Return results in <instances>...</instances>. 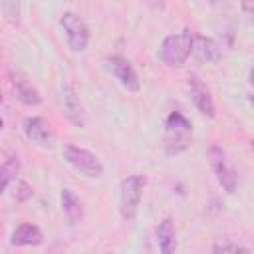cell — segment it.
I'll list each match as a JSON object with an SVG mask.
<instances>
[{
  "mask_svg": "<svg viewBox=\"0 0 254 254\" xmlns=\"http://www.w3.org/2000/svg\"><path fill=\"white\" fill-rule=\"evenodd\" d=\"M192 52V36L189 30H183L179 34L167 36L159 48V58L167 65H181Z\"/></svg>",
  "mask_w": 254,
  "mask_h": 254,
  "instance_id": "6da1fadb",
  "label": "cell"
},
{
  "mask_svg": "<svg viewBox=\"0 0 254 254\" xmlns=\"http://www.w3.org/2000/svg\"><path fill=\"white\" fill-rule=\"evenodd\" d=\"M165 147H167V153H179L183 149L189 147V141H190V133H192V125L190 121L181 115V113H171L167 117V123H165Z\"/></svg>",
  "mask_w": 254,
  "mask_h": 254,
  "instance_id": "7a4b0ae2",
  "label": "cell"
},
{
  "mask_svg": "<svg viewBox=\"0 0 254 254\" xmlns=\"http://www.w3.org/2000/svg\"><path fill=\"white\" fill-rule=\"evenodd\" d=\"M64 157H65V161H67L75 171H79V173L85 175V177L97 179V177L103 175V165H101V161H99L91 151H87V149H81V147H75V145H67V147L64 149Z\"/></svg>",
  "mask_w": 254,
  "mask_h": 254,
  "instance_id": "3957f363",
  "label": "cell"
},
{
  "mask_svg": "<svg viewBox=\"0 0 254 254\" xmlns=\"http://www.w3.org/2000/svg\"><path fill=\"white\" fill-rule=\"evenodd\" d=\"M143 192V179L139 175H131L123 179L119 189V212L123 218H133L137 214Z\"/></svg>",
  "mask_w": 254,
  "mask_h": 254,
  "instance_id": "277c9868",
  "label": "cell"
},
{
  "mask_svg": "<svg viewBox=\"0 0 254 254\" xmlns=\"http://www.w3.org/2000/svg\"><path fill=\"white\" fill-rule=\"evenodd\" d=\"M64 32H65V38H67V44L73 52H81L87 48V42H89V28L87 24L73 12H65L60 20Z\"/></svg>",
  "mask_w": 254,
  "mask_h": 254,
  "instance_id": "5b68a950",
  "label": "cell"
},
{
  "mask_svg": "<svg viewBox=\"0 0 254 254\" xmlns=\"http://www.w3.org/2000/svg\"><path fill=\"white\" fill-rule=\"evenodd\" d=\"M208 159H210V165H212V169H214V173H216V179H218V183L222 185V189H224L226 192H234V189H236V175H234V171L226 165V159H224L222 149L210 147V149H208Z\"/></svg>",
  "mask_w": 254,
  "mask_h": 254,
  "instance_id": "8992f818",
  "label": "cell"
},
{
  "mask_svg": "<svg viewBox=\"0 0 254 254\" xmlns=\"http://www.w3.org/2000/svg\"><path fill=\"white\" fill-rule=\"evenodd\" d=\"M109 67H111L113 75L119 79V83H121L127 91H139V87H141V85H139V77H137L133 65H131L125 58H121V56L109 58Z\"/></svg>",
  "mask_w": 254,
  "mask_h": 254,
  "instance_id": "52a82bcc",
  "label": "cell"
},
{
  "mask_svg": "<svg viewBox=\"0 0 254 254\" xmlns=\"http://www.w3.org/2000/svg\"><path fill=\"white\" fill-rule=\"evenodd\" d=\"M62 107H64L65 117H67L71 123L83 127L85 121H83V107H81V101H79V97L75 95L73 87L67 85V83L62 85Z\"/></svg>",
  "mask_w": 254,
  "mask_h": 254,
  "instance_id": "ba28073f",
  "label": "cell"
},
{
  "mask_svg": "<svg viewBox=\"0 0 254 254\" xmlns=\"http://www.w3.org/2000/svg\"><path fill=\"white\" fill-rule=\"evenodd\" d=\"M24 131H26V137L32 143L42 145V147L52 145V129L42 117H28L24 121Z\"/></svg>",
  "mask_w": 254,
  "mask_h": 254,
  "instance_id": "9c48e42d",
  "label": "cell"
},
{
  "mask_svg": "<svg viewBox=\"0 0 254 254\" xmlns=\"http://www.w3.org/2000/svg\"><path fill=\"white\" fill-rule=\"evenodd\" d=\"M189 87H190V97H192L196 109H198L202 115H206V117H214V101H212L210 91H208L196 77H190Z\"/></svg>",
  "mask_w": 254,
  "mask_h": 254,
  "instance_id": "30bf717a",
  "label": "cell"
},
{
  "mask_svg": "<svg viewBox=\"0 0 254 254\" xmlns=\"http://www.w3.org/2000/svg\"><path fill=\"white\" fill-rule=\"evenodd\" d=\"M62 210L67 218L69 224H77L83 216V206L81 200L75 196V192L71 189H64L62 190Z\"/></svg>",
  "mask_w": 254,
  "mask_h": 254,
  "instance_id": "8fae6325",
  "label": "cell"
},
{
  "mask_svg": "<svg viewBox=\"0 0 254 254\" xmlns=\"http://www.w3.org/2000/svg\"><path fill=\"white\" fill-rule=\"evenodd\" d=\"M12 85H14V91H16V97L22 101V103H26V105H38L40 101H42V97H40V93H38V89L24 77V75H20V73H16L14 75V79H12Z\"/></svg>",
  "mask_w": 254,
  "mask_h": 254,
  "instance_id": "7c38bea8",
  "label": "cell"
},
{
  "mask_svg": "<svg viewBox=\"0 0 254 254\" xmlns=\"http://www.w3.org/2000/svg\"><path fill=\"white\" fill-rule=\"evenodd\" d=\"M192 52L202 62H218L220 60V48H218V44L214 40H210V38H204V36L192 38Z\"/></svg>",
  "mask_w": 254,
  "mask_h": 254,
  "instance_id": "4fadbf2b",
  "label": "cell"
},
{
  "mask_svg": "<svg viewBox=\"0 0 254 254\" xmlns=\"http://www.w3.org/2000/svg\"><path fill=\"white\" fill-rule=\"evenodd\" d=\"M10 242L14 246H36L42 242V232L38 226L34 224H20L14 232H12V238Z\"/></svg>",
  "mask_w": 254,
  "mask_h": 254,
  "instance_id": "5bb4252c",
  "label": "cell"
},
{
  "mask_svg": "<svg viewBox=\"0 0 254 254\" xmlns=\"http://www.w3.org/2000/svg\"><path fill=\"white\" fill-rule=\"evenodd\" d=\"M157 244L163 254H171L177 248V238H175V224L171 218H165L157 226Z\"/></svg>",
  "mask_w": 254,
  "mask_h": 254,
  "instance_id": "9a60e30c",
  "label": "cell"
},
{
  "mask_svg": "<svg viewBox=\"0 0 254 254\" xmlns=\"http://www.w3.org/2000/svg\"><path fill=\"white\" fill-rule=\"evenodd\" d=\"M18 167H20V163H18V159L16 157H10L4 165H0V192L6 189V185L14 179V175L18 173Z\"/></svg>",
  "mask_w": 254,
  "mask_h": 254,
  "instance_id": "2e32d148",
  "label": "cell"
},
{
  "mask_svg": "<svg viewBox=\"0 0 254 254\" xmlns=\"http://www.w3.org/2000/svg\"><path fill=\"white\" fill-rule=\"evenodd\" d=\"M2 4V12L4 16L10 20V22H18V16H20V8H18V0H0Z\"/></svg>",
  "mask_w": 254,
  "mask_h": 254,
  "instance_id": "e0dca14e",
  "label": "cell"
},
{
  "mask_svg": "<svg viewBox=\"0 0 254 254\" xmlns=\"http://www.w3.org/2000/svg\"><path fill=\"white\" fill-rule=\"evenodd\" d=\"M212 250H214V252H244V254H248V252H250L248 248L238 246V244H216Z\"/></svg>",
  "mask_w": 254,
  "mask_h": 254,
  "instance_id": "ac0fdd59",
  "label": "cell"
},
{
  "mask_svg": "<svg viewBox=\"0 0 254 254\" xmlns=\"http://www.w3.org/2000/svg\"><path fill=\"white\" fill-rule=\"evenodd\" d=\"M240 2H242L244 12H246V14H250V12H252V0H240Z\"/></svg>",
  "mask_w": 254,
  "mask_h": 254,
  "instance_id": "d6986e66",
  "label": "cell"
},
{
  "mask_svg": "<svg viewBox=\"0 0 254 254\" xmlns=\"http://www.w3.org/2000/svg\"><path fill=\"white\" fill-rule=\"evenodd\" d=\"M153 8H163V0H147Z\"/></svg>",
  "mask_w": 254,
  "mask_h": 254,
  "instance_id": "ffe728a7",
  "label": "cell"
},
{
  "mask_svg": "<svg viewBox=\"0 0 254 254\" xmlns=\"http://www.w3.org/2000/svg\"><path fill=\"white\" fill-rule=\"evenodd\" d=\"M212 2H214V4H216V2H220V0H212Z\"/></svg>",
  "mask_w": 254,
  "mask_h": 254,
  "instance_id": "44dd1931",
  "label": "cell"
},
{
  "mask_svg": "<svg viewBox=\"0 0 254 254\" xmlns=\"http://www.w3.org/2000/svg\"><path fill=\"white\" fill-rule=\"evenodd\" d=\"M0 127H2V119H0Z\"/></svg>",
  "mask_w": 254,
  "mask_h": 254,
  "instance_id": "7402d4cb",
  "label": "cell"
}]
</instances>
